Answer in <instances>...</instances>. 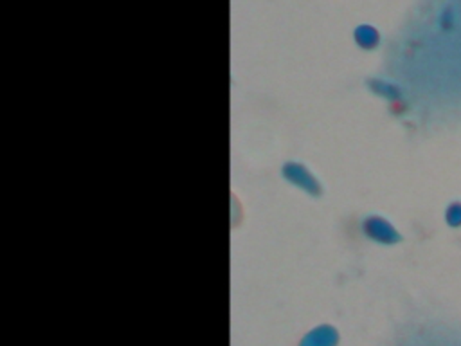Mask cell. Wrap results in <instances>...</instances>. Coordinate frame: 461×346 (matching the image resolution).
I'll use <instances>...</instances> for the list:
<instances>
[{
  "label": "cell",
  "instance_id": "5",
  "mask_svg": "<svg viewBox=\"0 0 461 346\" xmlns=\"http://www.w3.org/2000/svg\"><path fill=\"white\" fill-rule=\"evenodd\" d=\"M445 220L450 227H461V202H452L447 207Z\"/></svg>",
  "mask_w": 461,
  "mask_h": 346
},
{
  "label": "cell",
  "instance_id": "4",
  "mask_svg": "<svg viewBox=\"0 0 461 346\" xmlns=\"http://www.w3.org/2000/svg\"><path fill=\"white\" fill-rule=\"evenodd\" d=\"M355 36H357L358 45H362V47H366V49H373V47L378 45V32H376L373 27H367V25L358 27V31H357Z\"/></svg>",
  "mask_w": 461,
  "mask_h": 346
},
{
  "label": "cell",
  "instance_id": "2",
  "mask_svg": "<svg viewBox=\"0 0 461 346\" xmlns=\"http://www.w3.org/2000/svg\"><path fill=\"white\" fill-rule=\"evenodd\" d=\"M281 175L286 182L295 186L297 189L306 191L312 196H319L322 193L321 182L310 173V169L299 162H286L281 168Z\"/></svg>",
  "mask_w": 461,
  "mask_h": 346
},
{
  "label": "cell",
  "instance_id": "3",
  "mask_svg": "<svg viewBox=\"0 0 461 346\" xmlns=\"http://www.w3.org/2000/svg\"><path fill=\"white\" fill-rule=\"evenodd\" d=\"M369 88H371L376 96H380V97H384V99H387V101H391V103H398V101L402 99L400 88H398L396 85L385 81V79H371V81H369Z\"/></svg>",
  "mask_w": 461,
  "mask_h": 346
},
{
  "label": "cell",
  "instance_id": "1",
  "mask_svg": "<svg viewBox=\"0 0 461 346\" xmlns=\"http://www.w3.org/2000/svg\"><path fill=\"white\" fill-rule=\"evenodd\" d=\"M362 232L378 245H394L402 240L396 227L378 214H371L362 220Z\"/></svg>",
  "mask_w": 461,
  "mask_h": 346
}]
</instances>
